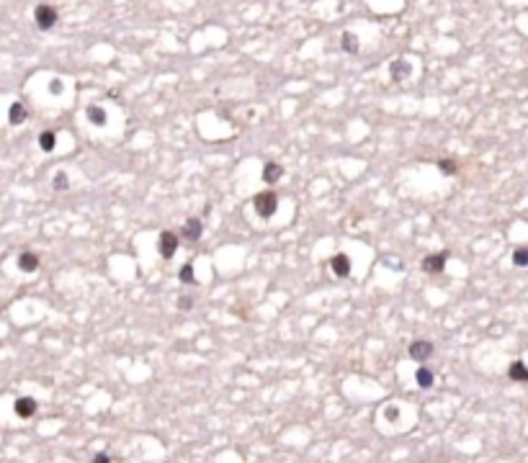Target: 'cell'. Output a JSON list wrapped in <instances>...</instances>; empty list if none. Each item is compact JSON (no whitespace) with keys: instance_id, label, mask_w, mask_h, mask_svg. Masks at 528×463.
<instances>
[{"instance_id":"obj_14","label":"cell","mask_w":528,"mask_h":463,"mask_svg":"<svg viewBox=\"0 0 528 463\" xmlns=\"http://www.w3.org/2000/svg\"><path fill=\"white\" fill-rule=\"evenodd\" d=\"M8 119H11V124H24L26 121V106L24 103H13Z\"/></svg>"},{"instance_id":"obj_8","label":"cell","mask_w":528,"mask_h":463,"mask_svg":"<svg viewBox=\"0 0 528 463\" xmlns=\"http://www.w3.org/2000/svg\"><path fill=\"white\" fill-rule=\"evenodd\" d=\"M201 232H204V226H201V219H188L186 221V226H183V237L188 240V242H196L199 237H201Z\"/></svg>"},{"instance_id":"obj_2","label":"cell","mask_w":528,"mask_h":463,"mask_svg":"<svg viewBox=\"0 0 528 463\" xmlns=\"http://www.w3.org/2000/svg\"><path fill=\"white\" fill-rule=\"evenodd\" d=\"M34 18H36V26L42 29V31H49L54 24H57V11L52 8V6H36V11H34Z\"/></svg>"},{"instance_id":"obj_12","label":"cell","mask_w":528,"mask_h":463,"mask_svg":"<svg viewBox=\"0 0 528 463\" xmlns=\"http://www.w3.org/2000/svg\"><path fill=\"white\" fill-rule=\"evenodd\" d=\"M507 376H510L513 381L525 383V381H528V368H525V363H523V360H515V363L507 368Z\"/></svg>"},{"instance_id":"obj_18","label":"cell","mask_w":528,"mask_h":463,"mask_svg":"<svg viewBox=\"0 0 528 463\" xmlns=\"http://www.w3.org/2000/svg\"><path fill=\"white\" fill-rule=\"evenodd\" d=\"M513 263H515L518 268H525V265H528V247H518V250L513 253Z\"/></svg>"},{"instance_id":"obj_7","label":"cell","mask_w":528,"mask_h":463,"mask_svg":"<svg viewBox=\"0 0 528 463\" xmlns=\"http://www.w3.org/2000/svg\"><path fill=\"white\" fill-rule=\"evenodd\" d=\"M34 412H36V401H34L31 396H21V399H16V414H18V417L29 419V417H34Z\"/></svg>"},{"instance_id":"obj_16","label":"cell","mask_w":528,"mask_h":463,"mask_svg":"<svg viewBox=\"0 0 528 463\" xmlns=\"http://www.w3.org/2000/svg\"><path fill=\"white\" fill-rule=\"evenodd\" d=\"M343 49L348 52V54H359V39L353 36V34H343Z\"/></svg>"},{"instance_id":"obj_20","label":"cell","mask_w":528,"mask_h":463,"mask_svg":"<svg viewBox=\"0 0 528 463\" xmlns=\"http://www.w3.org/2000/svg\"><path fill=\"white\" fill-rule=\"evenodd\" d=\"M438 167H441V172H446V175L456 172V162H451V160H441V162H438Z\"/></svg>"},{"instance_id":"obj_22","label":"cell","mask_w":528,"mask_h":463,"mask_svg":"<svg viewBox=\"0 0 528 463\" xmlns=\"http://www.w3.org/2000/svg\"><path fill=\"white\" fill-rule=\"evenodd\" d=\"M384 417H387L389 422H394V419L400 417V409H397V407H387V409H384Z\"/></svg>"},{"instance_id":"obj_1","label":"cell","mask_w":528,"mask_h":463,"mask_svg":"<svg viewBox=\"0 0 528 463\" xmlns=\"http://www.w3.org/2000/svg\"><path fill=\"white\" fill-rule=\"evenodd\" d=\"M253 206H255V211H258L263 219H268V216L276 214V208H278V198H276L273 190H263V193H258V196L253 198Z\"/></svg>"},{"instance_id":"obj_13","label":"cell","mask_w":528,"mask_h":463,"mask_svg":"<svg viewBox=\"0 0 528 463\" xmlns=\"http://www.w3.org/2000/svg\"><path fill=\"white\" fill-rule=\"evenodd\" d=\"M415 381H418V386H420V389H430V386H433V381H436V376H433V371H428V368H418Z\"/></svg>"},{"instance_id":"obj_4","label":"cell","mask_w":528,"mask_h":463,"mask_svg":"<svg viewBox=\"0 0 528 463\" xmlns=\"http://www.w3.org/2000/svg\"><path fill=\"white\" fill-rule=\"evenodd\" d=\"M446 260H448V250L436 253V255H425V258H423V271H425V273H443Z\"/></svg>"},{"instance_id":"obj_11","label":"cell","mask_w":528,"mask_h":463,"mask_svg":"<svg viewBox=\"0 0 528 463\" xmlns=\"http://www.w3.org/2000/svg\"><path fill=\"white\" fill-rule=\"evenodd\" d=\"M410 65L405 62V60H397V62H392V67H389V72H392V80L394 83H400V80H405L407 75H410Z\"/></svg>"},{"instance_id":"obj_9","label":"cell","mask_w":528,"mask_h":463,"mask_svg":"<svg viewBox=\"0 0 528 463\" xmlns=\"http://www.w3.org/2000/svg\"><path fill=\"white\" fill-rule=\"evenodd\" d=\"M281 175H284V167L278 162H266L263 165V180L266 183H276V180H281Z\"/></svg>"},{"instance_id":"obj_15","label":"cell","mask_w":528,"mask_h":463,"mask_svg":"<svg viewBox=\"0 0 528 463\" xmlns=\"http://www.w3.org/2000/svg\"><path fill=\"white\" fill-rule=\"evenodd\" d=\"M54 144H57L54 131H42V134H39V147H42V152H52Z\"/></svg>"},{"instance_id":"obj_6","label":"cell","mask_w":528,"mask_h":463,"mask_svg":"<svg viewBox=\"0 0 528 463\" xmlns=\"http://www.w3.org/2000/svg\"><path fill=\"white\" fill-rule=\"evenodd\" d=\"M330 268H332V273L337 276V278H345V276H350V260H348V255H343V253H337L332 260H330Z\"/></svg>"},{"instance_id":"obj_10","label":"cell","mask_w":528,"mask_h":463,"mask_svg":"<svg viewBox=\"0 0 528 463\" xmlns=\"http://www.w3.org/2000/svg\"><path fill=\"white\" fill-rule=\"evenodd\" d=\"M18 268H21L24 273H34V271L39 268V258H36V253H21V258H18Z\"/></svg>"},{"instance_id":"obj_23","label":"cell","mask_w":528,"mask_h":463,"mask_svg":"<svg viewBox=\"0 0 528 463\" xmlns=\"http://www.w3.org/2000/svg\"><path fill=\"white\" fill-rule=\"evenodd\" d=\"M191 306H194V301H191L188 296H181V299H178V309H191Z\"/></svg>"},{"instance_id":"obj_3","label":"cell","mask_w":528,"mask_h":463,"mask_svg":"<svg viewBox=\"0 0 528 463\" xmlns=\"http://www.w3.org/2000/svg\"><path fill=\"white\" fill-rule=\"evenodd\" d=\"M157 250L165 260H170L175 255V250H178V237H175L173 232H162L160 240H157Z\"/></svg>"},{"instance_id":"obj_19","label":"cell","mask_w":528,"mask_h":463,"mask_svg":"<svg viewBox=\"0 0 528 463\" xmlns=\"http://www.w3.org/2000/svg\"><path fill=\"white\" fill-rule=\"evenodd\" d=\"M181 283H196V276H194V265H183L181 273H178Z\"/></svg>"},{"instance_id":"obj_5","label":"cell","mask_w":528,"mask_h":463,"mask_svg":"<svg viewBox=\"0 0 528 463\" xmlns=\"http://www.w3.org/2000/svg\"><path fill=\"white\" fill-rule=\"evenodd\" d=\"M433 355V342H428V340H415L412 345H410V358H415V360H428Z\"/></svg>"},{"instance_id":"obj_25","label":"cell","mask_w":528,"mask_h":463,"mask_svg":"<svg viewBox=\"0 0 528 463\" xmlns=\"http://www.w3.org/2000/svg\"><path fill=\"white\" fill-rule=\"evenodd\" d=\"M49 88H52V93H60V90H62V85H60V80H52V85H49Z\"/></svg>"},{"instance_id":"obj_24","label":"cell","mask_w":528,"mask_h":463,"mask_svg":"<svg viewBox=\"0 0 528 463\" xmlns=\"http://www.w3.org/2000/svg\"><path fill=\"white\" fill-rule=\"evenodd\" d=\"M96 463H111V458H108L106 453H98V455H96Z\"/></svg>"},{"instance_id":"obj_21","label":"cell","mask_w":528,"mask_h":463,"mask_svg":"<svg viewBox=\"0 0 528 463\" xmlns=\"http://www.w3.org/2000/svg\"><path fill=\"white\" fill-rule=\"evenodd\" d=\"M54 188H57V190H65V188H67V175H65V172H57V175H54Z\"/></svg>"},{"instance_id":"obj_17","label":"cell","mask_w":528,"mask_h":463,"mask_svg":"<svg viewBox=\"0 0 528 463\" xmlns=\"http://www.w3.org/2000/svg\"><path fill=\"white\" fill-rule=\"evenodd\" d=\"M88 119H90L96 126H103V124H106V111L98 108V106H90V108H88Z\"/></svg>"}]
</instances>
